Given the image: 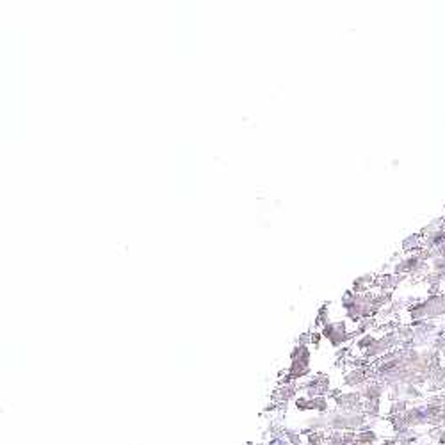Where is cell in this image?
<instances>
[{
  "label": "cell",
  "instance_id": "obj_5",
  "mask_svg": "<svg viewBox=\"0 0 445 445\" xmlns=\"http://www.w3.org/2000/svg\"><path fill=\"white\" fill-rule=\"evenodd\" d=\"M267 445H291V443H289V440L281 435V436H271V440L267 442Z\"/></svg>",
  "mask_w": 445,
  "mask_h": 445
},
{
  "label": "cell",
  "instance_id": "obj_3",
  "mask_svg": "<svg viewBox=\"0 0 445 445\" xmlns=\"http://www.w3.org/2000/svg\"><path fill=\"white\" fill-rule=\"evenodd\" d=\"M294 406L298 411H308V410H312V399L306 396L298 397V399L294 401Z\"/></svg>",
  "mask_w": 445,
  "mask_h": 445
},
{
  "label": "cell",
  "instance_id": "obj_1",
  "mask_svg": "<svg viewBox=\"0 0 445 445\" xmlns=\"http://www.w3.org/2000/svg\"><path fill=\"white\" fill-rule=\"evenodd\" d=\"M294 396H296V388H294V386H292V385H281V386H278V390L274 392L273 403H276V404L287 403V401H291Z\"/></svg>",
  "mask_w": 445,
  "mask_h": 445
},
{
  "label": "cell",
  "instance_id": "obj_2",
  "mask_svg": "<svg viewBox=\"0 0 445 445\" xmlns=\"http://www.w3.org/2000/svg\"><path fill=\"white\" fill-rule=\"evenodd\" d=\"M283 436L289 440V443L291 445H306L305 440H303V436H301V433L294 431V429H291V428H283Z\"/></svg>",
  "mask_w": 445,
  "mask_h": 445
},
{
  "label": "cell",
  "instance_id": "obj_4",
  "mask_svg": "<svg viewBox=\"0 0 445 445\" xmlns=\"http://www.w3.org/2000/svg\"><path fill=\"white\" fill-rule=\"evenodd\" d=\"M305 443L306 445H326V440H324L323 433H308Z\"/></svg>",
  "mask_w": 445,
  "mask_h": 445
}]
</instances>
